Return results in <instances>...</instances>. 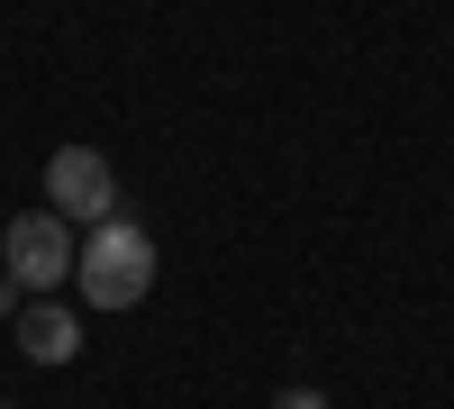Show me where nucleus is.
I'll list each match as a JSON object with an SVG mask.
<instances>
[{"label":"nucleus","instance_id":"nucleus-1","mask_svg":"<svg viewBox=\"0 0 454 409\" xmlns=\"http://www.w3.org/2000/svg\"><path fill=\"white\" fill-rule=\"evenodd\" d=\"M73 291H82V310H137L145 291H155V237H145L137 218L109 209L100 228H82V255H73Z\"/></svg>","mask_w":454,"mask_h":409},{"label":"nucleus","instance_id":"nucleus-5","mask_svg":"<svg viewBox=\"0 0 454 409\" xmlns=\"http://www.w3.org/2000/svg\"><path fill=\"white\" fill-rule=\"evenodd\" d=\"M273 409H327V391H309V382H291V391H273Z\"/></svg>","mask_w":454,"mask_h":409},{"label":"nucleus","instance_id":"nucleus-2","mask_svg":"<svg viewBox=\"0 0 454 409\" xmlns=\"http://www.w3.org/2000/svg\"><path fill=\"white\" fill-rule=\"evenodd\" d=\"M73 218L64 209H19L10 218V237H0V273H10L19 291H55V282H73Z\"/></svg>","mask_w":454,"mask_h":409},{"label":"nucleus","instance_id":"nucleus-7","mask_svg":"<svg viewBox=\"0 0 454 409\" xmlns=\"http://www.w3.org/2000/svg\"><path fill=\"white\" fill-rule=\"evenodd\" d=\"M0 409H10V400H0Z\"/></svg>","mask_w":454,"mask_h":409},{"label":"nucleus","instance_id":"nucleus-3","mask_svg":"<svg viewBox=\"0 0 454 409\" xmlns=\"http://www.w3.org/2000/svg\"><path fill=\"white\" fill-rule=\"evenodd\" d=\"M46 209L82 218V228H100V218L119 209V173H109L100 146H55L46 155Z\"/></svg>","mask_w":454,"mask_h":409},{"label":"nucleus","instance_id":"nucleus-6","mask_svg":"<svg viewBox=\"0 0 454 409\" xmlns=\"http://www.w3.org/2000/svg\"><path fill=\"white\" fill-rule=\"evenodd\" d=\"M19 301H27V291H19L10 273H0V319H19Z\"/></svg>","mask_w":454,"mask_h":409},{"label":"nucleus","instance_id":"nucleus-4","mask_svg":"<svg viewBox=\"0 0 454 409\" xmlns=\"http://www.w3.org/2000/svg\"><path fill=\"white\" fill-rule=\"evenodd\" d=\"M19 355H27V364H73V355H82V310H73V301H46V291L19 301Z\"/></svg>","mask_w":454,"mask_h":409}]
</instances>
